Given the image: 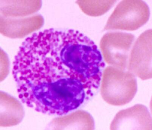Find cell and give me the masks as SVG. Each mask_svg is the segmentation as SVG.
<instances>
[{"mask_svg":"<svg viewBox=\"0 0 152 130\" xmlns=\"http://www.w3.org/2000/svg\"><path fill=\"white\" fill-rule=\"evenodd\" d=\"M57 52L72 75L85 85L88 95H93L100 85L105 65L94 41L78 31H61Z\"/></svg>","mask_w":152,"mask_h":130,"instance_id":"1","label":"cell"},{"mask_svg":"<svg viewBox=\"0 0 152 130\" xmlns=\"http://www.w3.org/2000/svg\"><path fill=\"white\" fill-rule=\"evenodd\" d=\"M28 88V104L45 114H67L82 104L87 95L84 84L71 77L29 84Z\"/></svg>","mask_w":152,"mask_h":130,"instance_id":"2","label":"cell"},{"mask_svg":"<svg viewBox=\"0 0 152 130\" xmlns=\"http://www.w3.org/2000/svg\"><path fill=\"white\" fill-rule=\"evenodd\" d=\"M101 94L108 104L122 106L129 103L137 92L134 75L117 68L109 66L103 70Z\"/></svg>","mask_w":152,"mask_h":130,"instance_id":"3","label":"cell"},{"mask_svg":"<svg viewBox=\"0 0 152 130\" xmlns=\"http://www.w3.org/2000/svg\"><path fill=\"white\" fill-rule=\"evenodd\" d=\"M149 7L142 1H124L109 18L106 30L133 31L145 24L150 17Z\"/></svg>","mask_w":152,"mask_h":130,"instance_id":"4","label":"cell"},{"mask_svg":"<svg viewBox=\"0 0 152 130\" xmlns=\"http://www.w3.org/2000/svg\"><path fill=\"white\" fill-rule=\"evenodd\" d=\"M134 40V37L131 34L115 32L106 34L102 38L100 46L106 63L125 70L128 67L129 52Z\"/></svg>","mask_w":152,"mask_h":130,"instance_id":"5","label":"cell"},{"mask_svg":"<svg viewBox=\"0 0 152 130\" xmlns=\"http://www.w3.org/2000/svg\"><path fill=\"white\" fill-rule=\"evenodd\" d=\"M152 30H146L138 38L130 55L129 72L142 80L152 78Z\"/></svg>","mask_w":152,"mask_h":130,"instance_id":"6","label":"cell"},{"mask_svg":"<svg viewBox=\"0 0 152 130\" xmlns=\"http://www.w3.org/2000/svg\"><path fill=\"white\" fill-rule=\"evenodd\" d=\"M152 117L147 108L135 105L117 113L110 125L111 130H152Z\"/></svg>","mask_w":152,"mask_h":130,"instance_id":"7","label":"cell"},{"mask_svg":"<svg viewBox=\"0 0 152 130\" xmlns=\"http://www.w3.org/2000/svg\"><path fill=\"white\" fill-rule=\"evenodd\" d=\"M80 5L86 14L99 16L108 11L116 1H79Z\"/></svg>","mask_w":152,"mask_h":130,"instance_id":"8","label":"cell"}]
</instances>
